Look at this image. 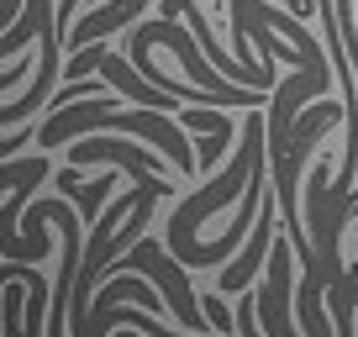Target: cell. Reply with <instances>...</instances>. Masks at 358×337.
I'll list each match as a JSON object with an SVG mask.
<instances>
[{
	"mask_svg": "<svg viewBox=\"0 0 358 337\" xmlns=\"http://www.w3.org/2000/svg\"><path fill=\"white\" fill-rule=\"evenodd\" d=\"M79 132H137V137H148V143L164 148V153L174 158V168H185V180L195 174V158H190L185 132H179L169 116H158V111H116V106H106V101L74 106V111L53 106V111H48V122L37 127V148H43V153H53V148L74 143Z\"/></svg>",
	"mask_w": 358,
	"mask_h": 337,
	"instance_id": "1",
	"label": "cell"
},
{
	"mask_svg": "<svg viewBox=\"0 0 358 337\" xmlns=\"http://www.w3.org/2000/svg\"><path fill=\"white\" fill-rule=\"evenodd\" d=\"M122 269H148L158 285H164V295H169V306H174V316L190 327V332H201V337L216 332V327L201 316V306H195V290H190L185 280H174V274H169V264H158V248H153V243H143V237H137L132 253H122Z\"/></svg>",
	"mask_w": 358,
	"mask_h": 337,
	"instance_id": "2",
	"label": "cell"
},
{
	"mask_svg": "<svg viewBox=\"0 0 358 337\" xmlns=\"http://www.w3.org/2000/svg\"><path fill=\"white\" fill-rule=\"evenodd\" d=\"M268 280H264V290H258V316H264V332L268 337H295L290 332V322H285V306H290V248H285V237L280 243H268Z\"/></svg>",
	"mask_w": 358,
	"mask_h": 337,
	"instance_id": "3",
	"label": "cell"
},
{
	"mask_svg": "<svg viewBox=\"0 0 358 337\" xmlns=\"http://www.w3.org/2000/svg\"><path fill=\"white\" fill-rule=\"evenodd\" d=\"M268 243H274V201H268V190H264V206H258L253 237H248V248L237 253L232 269H222V295L248 290V280H253V269H258V259H264V248H268Z\"/></svg>",
	"mask_w": 358,
	"mask_h": 337,
	"instance_id": "4",
	"label": "cell"
},
{
	"mask_svg": "<svg viewBox=\"0 0 358 337\" xmlns=\"http://www.w3.org/2000/svg\"><path fill=\"white\" fill-rule=\"evenodd\" d=\"M148 0H116V6H106V11H90V16H79L74 27H69V43H95V37H106V32H116V27L127 22L132 11H143Z\"/></svg>",
	"mask_w": 358,
	"mask_h": 337,
	"instance_id": "5",
	"label": "cell"
},
{
	"mask_svg": "<svg viewBox=\"0 0 358 337\" xmlns=\"http://www.w3.org/2000/svg\"><path fill=\"white\" fill-rule=\"evenodd\" d=\"M22 79H27V53L11 58V69H0V90H11V85H22Z\"/></svg>",
	"mask_w": 358,
	"mask_h": 337,
	"instance_id": "6",
	"label": "cell"
},
{
	"mask_svg": "<svg viewBox=\"0 0 358 337\" xmlns=\"http://www.w3.org/2000/svg\"><path fill=\"white\" fill-rule=\"evenodd\" d=\"M206 311H211V327H227V322H232V316H227V306L216 301V295H211V301H206Z\"/></svg>",
	"mask_w": 358,
	"mask_h": 337,
	"instance_id": "7",
	"label": "cell"
}]
</instances>
